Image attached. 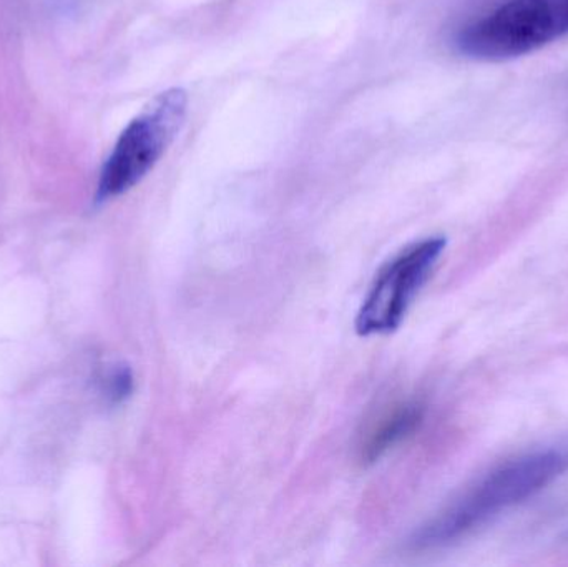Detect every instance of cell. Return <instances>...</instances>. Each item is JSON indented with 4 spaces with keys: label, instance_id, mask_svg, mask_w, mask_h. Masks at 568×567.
Here are the masks:
<instances>
[{
    "label": "cell",
    "instance_id": "obj_1",
    "mask_svg": "<svg viewBox=\"0 0 568 567\" xmlns=\"http://www.w3.org/2000/svg\"><path fill=\"white\" fill-rule=\"evenodd\" d=\"M568 469V448L527 453L504 463L450 503L414 535L416 548H439L532 498Z\"/></svg>",
    "mask_w": 568,
    "mask_h": 567
},
{
    "label": "cell",
    "instance_id": "obj_2",
    "mask_svg": "<svg viewBox=\"0 0 568 567\" xmlns=\"http://www.w3.org/2000/svg\"><path fill=\"white\" fill-rule=\"evenodd\" d=\"M567 36L568 0H509L464 27L456 45L470 59L500 62Z\"/></svg>",
    "mask_w": 568,
    "mask_h": 567
},
{
    "label": "cell",
    "instance_id": "obj_3",
    "mask_svg": "<svg viewBox=\"0 0 568 567\" xmlns=\"http://www.w3.org/2000/svg\"><path fill=\"white\" fill-rule=\"evenodd\" d=\"M189 95L183 89L159 93L120 133L100 172L97 200L106 202L139 185L156 165L185 122Z\"/></svg>",
    "mask_w": 568,
    "mask_h": 567
},
{
    "label": "cell",
    "instance_id": "obj_4",
    "mask_svg": "<svg viewBox=\"0 0 568 567\" xmlns=\"http://www.w3.org/2000/svg\"><path fill=\"white\" fill-rule=\"evenodd\" d=\"M446 245L443 236L423 240L407 246L381 270L357 313L356 332L361 336L386 335L399 328Z\"/></svg>",
    "mask_w": 568,
    "mask_h": 567
},
{
    "label": "cell",
    "instance_id": "obj_5",
    "mask_svg": "<svg viewBox=\"0 0 568 567\" xmlns=\"http://www.w3.org/2000/svg\"><path fill=\"white\" fill-rule=\"evenodd\" d=\"M423 419V409L417 405L396 406L386 413L371 429L361 445V458L364 463H374L386 455L394 446L406 439Z\"/></svg>",
    "mask_w": 568,
    "mask_h": 567
},
{
    "label": "cell",
    "instance_id": "obj_6",
    "mask_svg": "<svg viewBox=\"0 0 568 567\" xmlns=\"http://www.w3.org/2000/svg\"><path fill=\"white\" fill-rule=\"evenodd\" d=\"M103 393L112 403H122L133 393V373L129 366L116 365L103 378Z\"/></svg>",
    "mask_w": 568,
    "mask_h": 567
}]
</instances>
